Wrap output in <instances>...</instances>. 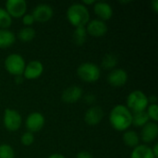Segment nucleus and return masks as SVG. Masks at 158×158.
Returning <instances> with one entry per match:
<instances>
[{
    "label": "nucleus",
    "instance_id": "obj_21",
    "mask_svg": "<svg viewBox=\"0 0 158 158\" xmlns=\"http://www.w3.org/2000/svg\"><path fill=\"white\" fill-rule=\"evenodd\" d=\"M73 42L76 45H82L87 38V31L85 27H78L73 32Z\"/></svg>",
    "mask_w": 158,
    "mask_h": 158
},
{
    "label": "nucleus",
    "instance_id": "obj_33",
    "mask_svg": "<svg viewBox=\"0 0 158 158\" xmlns=\"http://www.w3.org/2000/svg\"><path fill=\"white\" fill-rule=\"evenodd\" d=\"M48 158H66L64 156L60 155V154H54V155H51Z\"/></svg>",
    "mask_w": 158,
    "mask_h": 158
},
{
    "label": "nucleus",
    "instance_id": "obj_28",
    "mask_svg": "<svg viewBox=\"0 0 158 158\" xmlns=\"http://www.w3.org/2000/svg\"><path fill=\"white\" fill-rule=\"evenodd\" d=\"M34 21H35V20H34V19H33V17H32L31 14H24V15L22 16V22H23L24 25L30 26V25H31Z\"/></svg>",
    "mask_w": 158,
    "mask_h": 158
},
{
    "label": "nucleus",
    "instance_id": "obj_31",
    "mask_svg": "<svg viewBox=\"0 0 158 158\" xmlns=\"http://www.w3.org/2000/svg\"><path fill=\"white\" fill-rule=\"evenodd\" d=\"M151 5H152V7H153V9H154L156 12H157L158 11V0H154V1L151 3Z\"/></svg>",
    "mask_w": 158,
    "mask_h": 158
},
{
    "label": "nucleus",
    "instance_id": "obj_32",
    "mask_svg": "<svg viewBox=\"0 0 158 158\" xmlns=\"http://www.w3.org/2000/svg\"><path fill=\"white\" fill-rule=\"evenodd\" d=\"M156 100H157V98L156 95H152L151 97L148 98V102H151V104H156Z\"/></svg>",
    "mask_w": 158,
    "mask_h": 158
},
{
    "label": "nucleus",
    "instance_id": "obj_12",
    "mask_svg": "<svg viewBox=\"0 0 158 158\" xmlns=\"http://www.w3.org/2000/svg\"><path fill=\"white\" fill-rule=\"evenodd\" d=\"M128 81V73L122 69H113L107 76V81L109 84L115 87L124 85Z\"/></svg>",
    "mask_w": 158,
    "mask_h": 158
},
{
    "label": "nucleus",
    "instance_id": "obj_5",
    "mask_svg": "<svg viewBox=\"0 0 158 158\" xmlns=\"http://www.w3.org/2000/svg\"><path fill=\"white\" fill-rule=\"evenodd\" d=\"M25 61L19 54H10L5 59V68L14 76L22 75L25 69Z\"/></svg>",
    "mask_w": 158,
    "mask_h": 158
},
{
    "label": "nucleus",
    "instance_id": "obj_22",
    "mask_svg": "<svg viewBox=\"0 0 158 158\" xmlns=\"http://www.w3.org/2000/svg\"><path fill=\"white\" fill-rule=\"evenodd\" d=\"M18 36L19 40L23 42H29V41H31L35 37V31L34 29L31 27H24L20 29Z\"/></svg>",
    "mask_w": 158,
    "mask_h": 158
},
{
    "label": "nucleus",
    "instance_id": "obj_23",
    "mask_svg": "<svg viewBox=\"0 0 158 158\" xmlns=\"http://www.w3.org/2000/svg\"><path fill=\"white\" fill-rule=\"evenodd\" d=\"M118 64V57L113 54H107L104 56L102 61V67L105 69H114Z\"/></svg>",
    "mask_w": 158,
    "mask_h": 158
},
{
    "label": "nucleus",
    "instance_id": "obj_15",
    "mask_svg": "<svg viewBox=\"0 0 158 158\" xmlns=\"http://www.w3.org/2000/svg\"><path fill=\"white\" fill-rule=\"evenodd\" d=\"M82 96V90L79 86H70L62 93V100L67 104H73L81 99Z\"/></svg>",
    "mask_w": 158,
    "mask_h": 158
},
{
    "label": "nucleus",
    "instance_id": "obj_26",
    "mask_svg": "<svg viewBox=\"0 0 158 158\" xmlns=\"http://www.w3.org/2000/svg\"><path fill=\"white\" fill-rule=\"evenodd\" d=\"M149 118L153 119L154 121L158 120V106L156 104H151L148 106V109L146 111Z\"/></svg>",
    "mask_w": 158,
    "mask_h": 158
},
{
    "label": "nucleus",
    "instance_id": "obj_6",
    "mask_svg": "<svg viewBox=\"0 0 158 158\" xmlns=\"http://www.w3.org/2000/svg\"><path fill=\"white\" fill-rule=\"evenodd\" d=\"M3 121H4L5 127L8 131H15L19 129L21 122H22V118H21L20 114L17 110L11 109V108H6L4 113Z\"/></svg>",
    "mask_w": 158,
    "mask_h": 158
},
{
    "label": "nucleus",
    "instance_id": "obj_4",
    "mask_svg": "<svg viewBox=\"0 0 158 158\" xmlns=\"http://www.w3.org/2000/svg\"><path fill=\"white\" fill-rule=\"evenodd\" d=\"M77 74L86 82H94L100 77V69L94 63L85 62L78 67Z\"/></svg>",
    "mask_w": 158,
    "mask_h": 158
},
{
    "label": "nucleus",
    "instance_id": "obj_13",
    "mask_svg": "<svg viewBox=\"0 0 158 158\" xmlns=\"http://www.w3.org/2000/svg\"><path fill=\"white\" fill-rule=\"evenodd\" d=\"M103 118H104V111L98 106L90 107L84 115L85 122L91 126H94L98 124L99 122H101Z\"/></svg>",
    "mask_w": 158,
    "mask_h": 158
},
{
    "label": "nucleus",
    "instance_id": "obj_18",
    "mask_svg": "<svg viewBox=\"0 0 158 158\" xmlns=\"http://www.w3.org/2000/svg\"><path fill=\"white\" fill-rule=\"evenodd\" d=\"M131 158H156L153 155L152 149L144 144L137 145L131 152Z\"/></svg>",
    "mask_w": 158,
    "mask_h": 158
},
{
    "label": "nucleus",
    "instance_id": "obj_17",
    "mask_svg": "<svg viewBox=\"0 0 158 158\" xmlns=\"http://www.w3.org/2000/svg\"><path fill=\"white\" fill-rule=\"evenodd\" d=\"M16 40L15 34L9 30L0 29V48H6L11 46Z\"/></svg>",
    "mask_w": 158,
    "mask_h": 158
},
{
    "label": "nucleus",
    "instance_id": "obj_8",
    "mask_svg": "<svg viewBox=\"0 0 158 158\" xmlns=\"http://www.w3.org/2000/svg\"><path fill=\"white\" fill-rule=\"evenodd\" d=\"M53 14H54V10L50 5L39 4L34 7L31 15L34 20L39 22H45L52 18Z\"/></svg>",
    "mask_w": 158,
    "mask_h": 158
},
{
    "label": "nucleus",
    "instance_id": "obj_2",
    "mask_svg": "<svg viewBox=\"0 0 158 158\" xmlns=\"http://www.w3.org/2000/svg\"><path fill=\"white\" fill-rule=\"evenodd\" d=\"M67 18L69 21L76 28L84 27L90 21V13L88 8L83 4L75 3L68 8Z\"/></svg>",
    "mask_w": 158,
    "mask_h": 158
},
{
    "label": "nucleus",
    "instance_id": "obj_27",
    "mask_svg": "<svg viewBox=\"0 0 158 158\" xmlns=\"http://www.w3.org/2000/svg\"><path fill=\"white\" fill-rule=\"evenodd\" d=\"M34 141V136L31 132L28 131V132H25L22 134L21 138H20V142L23 145H26V146H29L31 144H32Z\"/></svg>",
    "mask_w": 158,
    "mask_h": 158
},
{
    "label": "nucleus",
    "instance_id": "obj_29",
    "mask_svg": "<svg viewBox=\"0 0 158 158\" xmlns=\"http://www.w3.org/2000/svg\"><path fill=\"white\" fill-rule=\"evenodd\" d=\"M76 158H94L93 157V155L87 151H82V152H80Z\"/></svg>",
    "mask_w": 158,
    "mask_h": 158
},
{
    "label": "nucleus",
    "instance_id": "obj_14",
    "mask_svg": "<svg viewBox=\"0 0 158 158\" xmlns=\"http://www.w3.org/2000/svg\"><path fill=\"white\" fill-rule=\"evenodd\" d=\"M158 135V126L156 122L146 123L141 131V139L145 143L154 142Z\"/></svg>",
    "mask_w": 158,
    "mask_h": 158
},
{
    "label": "nucleus",
    "instance_id": "obj_34",
    "mask_svg": "<svg viewBox=\"0 0 158 158\" xmlns=\"http://www.w3.org/2000/svg\"><path fill=\"white\" fill-rule=\"evenodd\" d=\"M15 77H16V78H15V81H16L17 83H21V82H22L23 79H22L21 75H19V76H15Z\"/></svg>",
    "mask_w": 158,
    "mask_h": 158
},
{
    "label": "nucleus",
    "instance_id": "obj_19",
    "mask_svg": "<svg viewBox=\"0 0 158 158\" xmlns=\"http://www.w3.org/2000/svg\"><path fill=\"white\" fill-rule=\"evenodd\" d=\"M148 121L149 117L145 110L141 112H135L132 114L131 124H133L135 127H143L146 123H148Z\"/></svg>",
    "mask_w": 158,
    "mask_h": 158
},
{
    "label": "nucleus",
    "instance_id": "obj_1",
    "mask_svg": "<svg viewBox=\"0 0 158 158\" xmlns=\"http://www.w3.org/2000/svg\"><path fill=\"white\" fill-rule=\"evenodd\" d=\"M109 121L111 126L117 131H126L131 125L132 121V113L130 109L123 106H116L110 112Z\"/></svg>",
    "mask_w": 158,
    "mask_h": 158
},
{
    "label": "nucleus",
    "instance_id": "obj_24",
    "mask_svg": "<svg viewBox=\"0 0 158 158\" xmlns=\"http://www.w3.org/2000/svg\"><path fill=\"white\" fill-rule=\"evenodd\" d=\"M11 23H12L11 16L5 8L0 7V28L6 29L11 25Z\"/></svg>",
    "mask_w": 158,
    "mask_h": 158
},
{
    "label": "nucleus",
    "instance_id": "obj_25",
    "mask_svg": "<svg viewBox=\"0 0 158 158\" xmlns=\"http://www.w3.org/2000/svg\"><path fill=\"white\" fill-rule=\"evenodd\" d=\"M0 158H15V153L13 148L8 144L0 145Z\"/></svg>",
    "mask_w": 158,
    "mask_h": 158
},
{
    "label": "nucleus",
    "instance_id": "obj_3",
    "mask_svg": "<svg viewBox=\"0 0 158 158\" xmlns=\"http://www.w3.org/2000/svg\"><path fill=\"white\" fill-rule=\"evenodd\" d=\"M148 97L142 91L136 90L131 92L127 98V107L135 112L144 111L148 106Z\"/></svg>",
    "mask_w": 158,
    "mask_h": 158
},
{
    "label": "nucleus",
    "instance_id": "obj_7",
    "mask_svg": "<svg viewBox=\"0 0 158 158\" xmlns=\"http://www.w3.org/2000/svg\"><path fill=\"white\" fill-rule=\"evenodd\" d=\"M27 9V3L24 0H7L6 2V10L15 18L22 17Z\"/></svg>",
    "mask_w": 158,
    "mask_h": 158
},
{
    "label": "nucleus",
    "instance_id": "obj_35",
    "mask_svg": "<svg viewBox=\"0 0 158 158\" xmlns=\"http://www.w3.org/2000/svg\"><path fill=\"white\" fill-rule=\"evenodd\" d=\"M82 2H83V4H94V3H95L94 0H83Z\"/></svg>",
    "mask_w": 158,
    "mask_h": 158
},
{
    "label": "nucleus",
    "instance_id": "obj_9",
    "mask_svg": "<svg viewBox=\"0 0 158 158\" xmlns=\"http://www.w3.org/2000/svg\"><path fill=\"white\" fill-rule=\"evenodd\" d=\"M45 119L44 117L39 112L31 113L26 118V127L30 132L39 131L44 125Z\"/></svg>",
    "mask_w": 158,
    "mask_h": 158
},
{
    "label": "nucleus",
    "instance_id": "obj_11",
    "mask_svg": "<svg viewBox=\"0 0 158 158\" xmlns=\"http://www.w3.org/2000/svg\"><path fill=\"white\" fill-rule=\"evenodd\" d=\"M43 71H44L43 64L38 60H32L25 66L23 75L26 79L32 80L40 77Z\"/></svg>",
    "mask_w": 158,
    "mask_h": 158
},
{
    "label": "nucleus",
    "instance_id": "obj_20",
    "mask_svg": "<svg viewBox=\"0 0 158 158\" xmlns=\"http://www.w3.org/2000/svg\"><path fill=\"white\" fill-rule=\"evenodd\" d=\"M140 138L138 134L133 131H126L123 134V142L127 146L136 147L139 144Z\"/></svg>",
    "mask_w": 158,
    "mask_h": 158
},
{
    "label": "nucleus",
    "instance_id": "obj_10",
    "mask_svg": "<svg viewBox=\"0 0 158 158\" xmlns=\"http://www.w3.org/2000/svg\"><path fill=\"white\" fill-rule=\"evenodd\" d=\"M86 31L87 33H89L94 37H101L106 33L107 26L105 21L99 19H94L87 23Z\"/></svg>",
    "mask_w": 158,
    "mask_h": 158
},
{
    "label": "nucleus",
    "instance_id": "obj_30",
    "mask_svg": "<svg viewBox=\"0 0 158 158\" xmlns=\"http://www.w3.org/2000/svg\"><path fill=\"white\" fill-rule=\"evenodd\" d=\"M152 149V152H153V155H154V156L156 158L158 157V143H156L155 145H154V147L153 148H151Z\"/></svg>",
    "mask_w": 158,
    "mask_h": 158
},
{
    "label": "nucleus",
    "instance_id": "obj_16",
    "mask_svg": "<svg viewBox=\"0 0 158 158\" xmlns=\"http://www.w3.org/2000/svg\"><path fill=\"white\" fill-rule=\"evenodd\" d=\"M94 9L95 14L100 18L99 19L103 21L109 19L113 15V9L111 6L106 2H103V1L95 2Z\"/></svg>",
    "mask_w": 158,
    "mask_h": 158
}]
</instances>
